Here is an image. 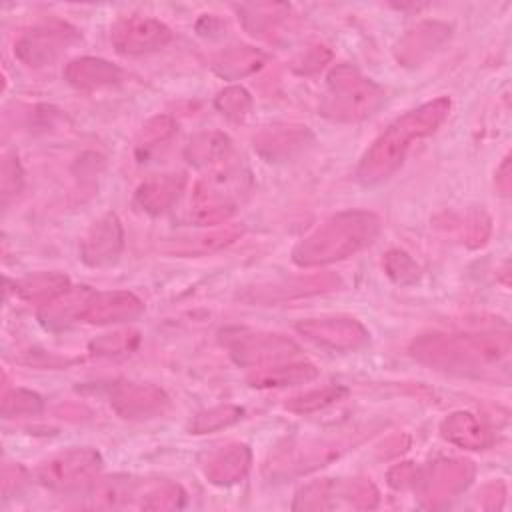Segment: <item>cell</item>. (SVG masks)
<instances>
[{"label":"cell","mask_w":512,"mask_h":512,"mask_svg":"<svg viewBox=\"0 0 512 512\" xmlns=\"http://www.w3.org/2000/svg\"><path fill=\"white\" fill-rule=\"evenodd\" d=\"M314 142L312 132L298 124H274L262 128L252 138L254 150L266 162H288L302 154Z\"/></svg>","instance_id":"2e32d148"},{"label":"cell","mask_w":512,"mask_h":512,"mask_svg":"<svg viewBox=\"0 0 512 512\" xmlns=\"http://www.w3.org/2000/svg\"><path fill=\"white\" fill-rule=\"evenodd\" d=\"M110 406L124 420H150L170 408V398L154 384L118 382L110 390Z\"/></svg>","instance_id":"7c38bea8"},{"label":"cell","mask_w":512,"mask_h":512,"mask_svg":"<svg viewBox=\"0 0 512 512\" xmlns=\"http://www.w3.org/2000/svg\"><path fill=\"white\" fill-rule=\"evenodd\" d=\"M80 40V32L60 20L42 22L26 30L14 44V54L30 68L50 66L62 52Z\"/></svg>","instance_id":"52a82bcc"},{"label":"cell","mask_w":512,"mask_h":512,"mask_svg":"<svg viewBox=\"0 0 512 512\" xmlns=\"http://www.w3.org/2000/svg\"><path fill=\"white\" fill-rule=\"evenodd\" d=\"M342 498L356 508H374L378 504V490L366 478L342 482Z\"/></svg>","instance_id":"ab89813d"},{"label":"cell","mask_w":512,"mask_h":512,"mask_svg":"<svg viewBox=\"0 0 512 512\" xmlns=\"http://www.w3.org/2000/svg\"><path fill=\"white\" fill-rule=\"evenodd\" d=\"M140 342V334L134 330H118L110 334H102L90 342V350L94 354H122L134 350Z\"/></svg>","instance_id":"74e56055"},{"label":"cell","mask_w":512,"mask_h":512,"mask_svg":"<svg viewBox=\"0 0 512 512\" xmlns=\"http://www.w3.org/2000/svg\"><path fill=\"white\" fill-rule=\"evenodd\" d=\"M0 186H2V202L8 206L10 198H16L24 186V172L16 156L6 154L2 158V172H0Z\"/></svg>","instance_id":"60d3db41"},{"label":"cell","mask_w":512,"mask_h":512,"mask_svg":"<svg viewBox=\"0 0 512 512\" xmlns=\"http://www.w3.org/2000/svg\"><path fill=\"white\" fill-rule=\"evenodd\" d=\"M450 36V26L442 22H420L398 44V60L406 66H418L430 58Z\"/></svg>","instance_id":"d6986e66"},{"label":"cell","mask_w":512,"mask_h":512,"mask_svg":"<svg viewBox=\"0 0 512 512\" xmlns=\"http://www.w3.org/2000/svg\"><path fill=\"white\" fill-rule=\"evenodd\" d=\"M380 232V218L368 210L340 212L308 236H304L292 250V260L298 266H322L344 260L366 248Z\"/></svg>","instance_id":"3957f363"},{"label":"cell","mask_w":512,"mask_h":512,"mask_svg":"<svg viewBox=\"0 0 512 512\" xmlns=\"http://www.w3.org/2000/svg\"><path fill=\"white\" fill-rule=\"evenodd\" d=\"M490 234V218L486 214H474L468 224H466V240L470 242V246H480L486 242Z\"/></svg>","instance_id":"7bdbcfd3"},{"label":"cell","mask_w":512,"mask_h":512,"mask_svg":"<svg viewBox=\"0 0 512 512\" xmlns=\"http://www.w3.org/2000/svg\"><path fill=\"white\" fill-rule=\"evenodd\" d=\"M510 186H512V182H510V156H506V158L502 160L498 172H496V188H498L504 196H508V194H510Z\"/></svg>","instance_id":"bcb514c9"},{"label":"cell","mask_w":512,"mask_h":512,"mask_svg":"<svg viewBox=\"0 0 512 512\" xmlns=\"http://www.w3.org/2000/svg\"><path fill=\"white\" fill-rule=\"evenodd\" d=\"M244 28L258 38H272L288 20L290 8L286 4H246L238 8Z\"/></svg>","instance_id":"484cf974"},{"label":"cell","mask_w":512,"mask_h":512,"mask_svg":"<svg viewBox=\"0 0 512 512\" xmlns=\"http://www.w3.org/2000/svg\"><path fill=\"white\" fill-rule=\"evenodd\" d=\"M296 330L326 348L332 350H356L364 346L370 338L368 330L350 316H324V318H308L296 324Z\"/></svg>","instance_id":"4fadbf2b"},{"label":"cell","mask_w":512,"mask_h":512,"mask_svg":"<svg viewBox=\"0 0 512 512\" xmlns=\"http://www.w3.org/2000/svg\"><path fill=\"white\" fill-rule=\"evenodd\" d=\"M186 186V176L182 172L158 174L144 180L134 196V202L148 214H162L178 200Z\"/></svg>","instance_id":"44dd1931"},{"label":"cell","mask_w":512,"mask_h":512,"mask_svg":"<svg viewBox=\"0 0 512 512\" xmlns=\"http://www.w3.org/2000/svg\"><path fill=\"white\" fill-rule=\"evenodd\" d=\"M332 58V52L324 46H312L306 52L300 54V58L294 60V70L300 74H312L320 70L328 60Z\"/></svg>","instance_id":"b9f144b4"},{"label":"cell","mask_w":512,"mask_h":512,"mask_svg":"<svg viewBox=\"0 0 512 512\" xmlns=\"http://www.w3.org/2000/svg\"><path fill=\"white\" fill-rule=\"evenodd\" d=\"M478 496H480V502L484 508H498V506H502L506 490H504L502 482H492V484L484 486V490Z\"/></svg>","instance_id":"f6af8a7d"},{"label":"cell","mask_w":512,"mask_h":512,"mask_svg":"<svg viewBox=\"0 0 512 512\" xmlns=\"http://www.w3.org/2000/svg\"><path fill=\"white\" fill-rule=\"evenodd\" d=\"M450 98L440 96L396 118L364 152L356 178L364 186L388 180L406 160L412 144L434 134L450 112Z\"/></svg>","instance_id":"6da1fadb"},{"label":"cell","mask_w":512,"mask_h":512,"mask_svg":"<svg viewBox=\"0 0 512 512\" xmlns=\"http://www.w3.org/2000/svg\"><path fill=\"white\" fill-rule=\"evenodd\" d=\"M336 496H342V482L316 480L298 490L292 508L294 510H330L336 506Z\"/></svg>","instance_id":"4dcf8cb0"},{"label":"cell","mask_w":512,"mask_h":512,"mask_svg":"<svg viewBox=\"0 0 512 512\" xmlns=\"http://www.w3.org/2000/svg\"><path fill=\"white\" fill-rule=\"evenodd\" d=\"M318 376V368L310 362H288V364H268L254 370L248 376L250 386L254 388H282L310 382Z\"/></svg>","instance_id":"603a6c76"},{"label":"cell","mask_w":512,"mask_h":512,"mask_svg":"<svg viewBox=\"0 0 512 512\" xmlns=\"http://www.w3.org/2000/svg\"><path fill=\"white\" fill-rule=\"evenodd\" d=\"M252 462L250 448L240 442H230L224 446L214 448L204 458V474L212 484L218 486H230L240 482Z\"/></svg>","instance_id":"ac0fdd59"},{"label":"cell","mask_w":512,"mask_h":512,"mask_svg":"<svg viewBox=\"0 0 512 512\" xmlns=\"http://www.w3.org/2000/svg\"><path fill=\"white\" fill-rule=\"evenodd\" d=\"M342 282L336 274L332 272H322V274H308V276H294L288 280L272 282V284H260L244 292L240 298L246 302H256V304H276V302H290L302 296H312V294H322L338 288Z\"/></svg>","instance_id":"5bb4252c"},{"label":"cell","mask_w":512,"mask_h":512,"mask_svg":"<svg viewBox=\"0 0 512 512\" xmlns=\"http://www.w3.org/2000/svg\"><path fill=\"white\" fill-rule=\"evenodd\" d=\"M42 410V398L36 392L24 390V388H12L4 390L2 394V416L14 418V416H32Z\"/></svg>","instance_id":"d590c367"},{"label":"cell","mask_w":512,"mask_h":512,"mask_svg":"<svg viewBox=\"0 0 512 512\" xmlns=\"http://www.w3.org/2000/svg\"><path fill=\"white\" fill-rule=\"evenodd\" d=\"M92 294L94 292L88 286H74V288L70 286L66 292H62L60 296H56L54 300L42 306L40 310L42 324L50 328H60L74 320H82L84 306Z\"/></svg>","instance_id":"cb8c5ba5"},{"label":"cell","mask_w":512,"mask_h":512,"mask_svg":"<svg viewBox=\"0 0 512 512\" xmlns=\"http://www.w3.org/2000/svg\"><path fill=\"white\" fill-rule=\"evenodd\" d=\"M250 188V172L240 164H224L212 170L192 190L188 220L194 224H220L228 220Z\"/></svg>","instance_id":"5b68a950"},{"label":"cell","mask_w":512,"mask_h":512,"mask_svg":"<svg viewBox=\"0 0 512 512\" xmlns=\"http://www.w3.org/2000/svg\"><path fill=\"white\" fill-rule=\"evenodd\" d=\"M418 478V468L412 462H404V464H396L390 468L388 472V482L394 488H406V486H414Z\"/></svg>","instance_id":"ee69618b"},{"label":"cell","mask_w":512,"mask_h":512,"mask_svg":"<svg viewBox=\"0 0 512 512\" xmlns=\"http://www.w3.org/2000/svg\"><path fill=\"white\" fill-rule=\"evenodd\" d=\"M124 246V230L116 214L98 218L80 240V258L92 268H104L118 260Z\"/></svg>","instance_id":"9a60e30c"},{"label":"cell","mask_w":512,"mask_h":512,"mask_svg":"<svg viewBox=\"0 0 512 512\" xmlns=\"http://www.w3.org/2000/svg\"><path fill=\"white\" fill-rule=\"evenodd\" d=\"M110 40L116 52L136 56L164 48L172 40V30L150 16H126L112 26Z\"/></svg>","instance_id":"8fae6325"},{"label":"cell","mask_w":512,"mask_h":512,"mask_svg":"<svg viewBox=\"0 0 512 512\" xmlns=\"http://www.w3.org/2000/svg\"><path fill=\"white\" fill-rule=\"evenodd\" d=\"M214 104L224 118H228L232 122H240L248 116V112L252 108V98H250L248 90L242 86H226L224 90L218 92Z\"/></svg>","instance_id":"836d02e7"},{"label":"cell","mask_w":512,"mask_h":512,"mask_svg":"<svg viewBox=\"0 0 512 512\" xmlns=\"http://www.w3.org/2000/svg\"><path fill=\"white\" fill-rule=\"evenodd\" d=\"M384 90L350 64H338L326 80L318 110L336 122L364 120L384 104Z\"/></svg>","instance_id":"277c9868"},{"label":"cell","mask_w":512,"mask_h":512,"mask_svg":"<svg viewBox=\"0 0 512 512\" xmlns=\"http://www.w3.org/2000/svg\"><path fill=\"white\" fill-rule=\"evenodd\" d=\"M344 396H346V388H342L338 384H330V386L314 388V390H308L304 394L290 398L284 404V408L290 412H296V414H310V412L322 410V408L338 402Z\"/></svg>","instance_id":"1f68e13d"},{"label":"cell","mask_w":512,"mask_h":512,"mask_svg":"<svg viewBox=\"0 0 512 512\" xmlns=\"http://www.w3.org/2000/svg\"><path fill=\"white\" fill-rule=\"evenodd\" d=\"M64 76L78 90H100V88L120 84L124 72L122 68H118L108 60L84 56V58L72 60L64 68Z\"/></svg>","instance_id":"7402d4cb"},{"label":"cell","mask_w":512,"mask_h":512,"mask_svg":"<svg viewBox=\"0 0 512 512\" xmlns=\"http://www.w3.org/2000/svg\"><path fill=\"white\" fill-rule=\"evenodd\" d=\"M440 434L454 446L468 450H484L492 446L494 434L490 426L472 412H452L440 424Z\"/></svg>","instance_id":"ffe728a7"},{"label":"cell","mask_w":512,"mask_h":512,"mask_svg":"<svg viewBox=\"0 0 512 512\" xmlns=\"http://www.w3.org/2000/svg\"><path fill=\"white\" fill-rule=\"evenodd\" d=\"M176 132V122L172 116L168 114H160V116H154L150 118L138 132V138H136V152L142 154V152H148L150 148L158 146L160 142H166L172 134Z\"/></svg>","instance_id":"e575fe53"},{"label":"cell","mask_w":512,"mask_h":512,"mask_svg":"<svg viewBox=\"0 0 512 512\" xmlns=\"http://www.w3.org/2000/svg\"><path fill=\"white\" fill-rule=\"evenodd\" d=\"M70 288L68 276L60 272H38L16 282V292L28 302L46 304Z\"/></svg>","instance_id":"f1b7e54d"},{"label":"cell","mask_w":512,"mask_h":512,"mask_svg":"<svg viewBox=\"0 0 512 512\" xmlns=\"http://www.w3.org/2000/svg\"><path fill=\"white\" fill-rule=\"evenodd\" d=\"M342 444L338 442H326V440H288L282 446H278L268 462H266V474L270 478H288V476H300L306 472H312L330 460L338 458L342 454Z\"/></svg>","instance_id":"ba28073f"},{"label":"cell","mask_w":512,"mask_h":512,"mask_svg":"<svg viewBox=\"0 0 512 512\" xmlns=\"http://www.w3.org/2000/svg\"><path fill=\"white\" fill-rule=\"evenodd\" d=\"M186 500L184 490L174 482H162L142 494L140 508L144 510H174L180 508Z\"/></svg>","instance_id":"8d00e7d4"},{"label":"cell","mask_w":512,"mask_h":512,"mask_svg":"<svg viewBox=\"0 0 512 512\" xmlns=\"http://www.w3.org/2000/svg\"><path fill=\"white\" fill-rule=\"evenodd\" d=\"M138 480L132 476H110L94 484L90 500L94 508L126 506L138 494Z\"/></svg>","instance_id":"f546056e"},{"label":"cell","mask_w":512,"mask_h":512,"mask_svg":"<svg viewBox=\"0 0 512 512\" xmlns=\"http://www.w3.org/2000/svg\"><path fill=\"white\" fill-rule=\"evenodd\" d=\"M240 416H242V408H238V406H232V404L214 406L210 410L196 414L188 428L192 434H206V432L222 430V428L234 424L236 420H240Z\"/></svg>","instance_id":"d6a6232c"},{"label":"cell","mask_w":512,"mask_h":512,"mask_svg":"<svg viewBox=\"0 0 512 512\" xmlns=\"http://www.w3.org/2000/svg\"><path fill=\"white\" fill-rule=\"evenodd\" d=\"M220 342L238 366L262 368L292 360L300 354V346L284 334L250 330V328H224Z\"/></svg>","instance_id":"8992f818"},{"label":"cell","mask_w":512,"mask_h":512,"mask_svg":"<svg viewBox=\"0 0 512 512\" xmlns=\"http://www.w3.org/2000/svg\"><path fill=\"white\" fill-rule=\"evenodd\" d=\"M264 60L266 56L252 46H230L214 56L212 68L226 80H238L256 72Z\"/></svg>","instance_id":"4316f807"},{"label":"cell","mask_w":512,"mask_h":512,"mask_svg":"<svg viewBox=\"0 0 512 512\" xmlns=\"http://www.w3.org/2000/svg\"><path fill=\"white\" fill-rule=\"evenodd\" d=\"M144 312V302L128 292H94L82 312V320L88 324H116V322H132Z\"/></svg>","instance_id":"e0dca14e"},{"label":"cell","mask_w":512,"mask_h":512,"mask_svg":"<svg viewBox=\"0 0 512 512\" xmlns=\"http://www.w3.org/2000/svg\"><path fill=\"white\" fill-rule=\"evenodd\" d=\"M240 234L242 230L238 226H224V228H216L196 236L174 238L168 244H164L162 250L176 256H204L232 244Z\"/></svg>","instance_id":"d4e9b609"},{"label":"cell","mask_w":512,"mask_h":512,"mask_svg":"<svg viewBox=\"0 0 512 512\" xmlns=\"http://www.w3.org/2000/svg\"><path fill=\"white\" fill-rule=\"evenodd\" d=\"M382 264L386 274L398 284H412L418 278V266L404 250L386 252Z\"/></svg>","instance_id":"f35d334b"},{"label":"cell","mask_w":512,"mask_h":512,"mask_svg":"<svg viewBox=\"0 0 512 512\" xmlns=\"http://www.w3.org/2000/svg\"><path fill=\"white\" fill-rule=\"evenodd\" d=\"M508 332L424 334L410 344V354L434 370L458 376H482L508 358Z\"/></svg>","instance_id":"7a4b0ae2"},{"label":"cell","mask_w":512,"mask_h":512,"mask_svg":"<svg viewBox=\"0 0 512 512\" xmlns=\"http://www.w3.org/2000/svg\"><path fill=\"white\" fill-rule=\"evenodd\" d=\"M102 466V456L92 448H70L48 460L38 468V480L54 490L76 488L92 480Z\"/></svg>","instance_id":"30bf717a"},{"label":"cell","mask_w":512,"mask_h":512,"mask_svg":"<svg viewBox=\"0 0 512 512\" xmlns=\"http://www.w3.org/2000/svg\"><path fill=\"white\" fill-rule=\"evenodd\" d=\"M474 466L462 458H444L418 470L416 488L428 506H440L460 494L472 480Z\"/></svg>","instance_id":"9c48e42d"},{"label":"cell","mask_w":512,"mask_h":512,"mask_svg":"<svg viewBox=\"0 0 512 512\" xmlns=\"http://www.w3.org/2000/svg\"><path fill=\"white\" fill-rule=\"evenodd\" d=\"M230 154V138L224 132H200L190 138L184 156L194 166H208L224 162Z\"/></svg>","instance_id":"83f0119b"}]
</instances>
